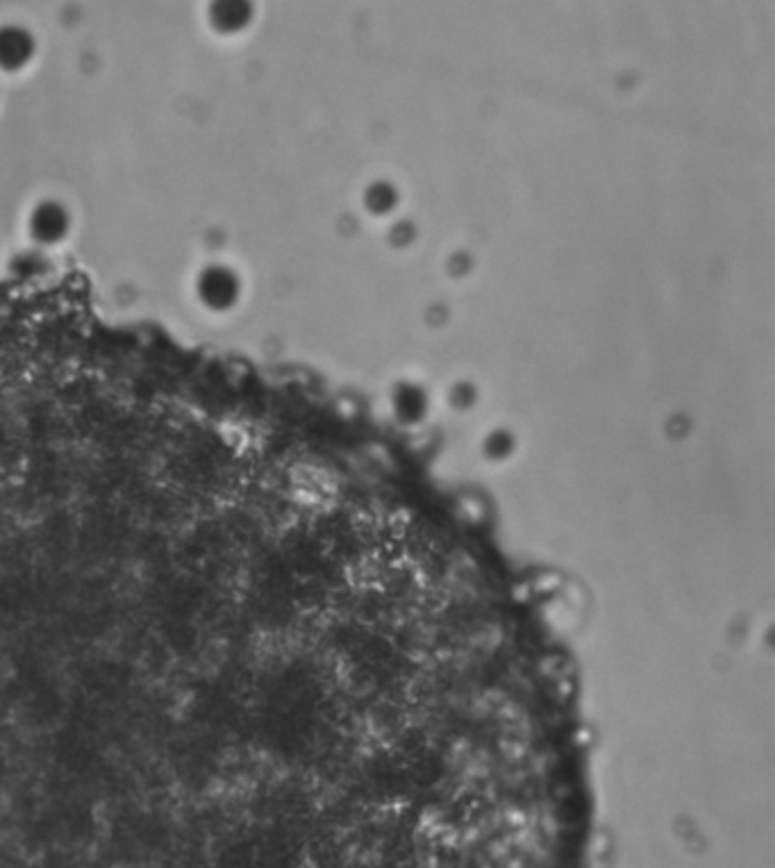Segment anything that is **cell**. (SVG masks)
Masks as SVG:
<instances>
[{"instance_id": "1", "label": "cell", "mask_w": 775, "mask_h": 868, "mask_svg": "<svg viewBox=\"0 0 775 868\" xmlns=\"http://www.w3.org/2000/svg\"><path fill=\"white\" fill-rule=\"evenodd\" d=\"M239 278L237 273L225 264H207L198 271L194 291L198 303L210 312H225L237 303L239 298Z\"/></svg>"}, {"instance_id": "2", "label": "cell", "mask_w": 775, "mask_h": 868, "mask_svg": "<svg viewBox=\"0 0 775 868\" xmlns=\"http://www.w3.org/2000/svg\"><path fill=\"white\" fill-rule=\"evenodd\" d=\"M73 228L71 210L62 200L44 198L28 214V232L37 246H57L69 237Z\"/></svg>"}, {"instance_id": "3", "label": "cell", "mask_w": 775, "mask_h": 868, "mask_svg": "<svg viewBox=\"0 0 775 868\" xmlns=\"http://www.w3.org/2000/svg\"><path fill=\"white\" fill-rule=\"evenodd\" d=\"M37 37L21 23L0 25V71L19 73L37 55Z\"/></svg>"}, {"instance_id": "4", "label": "cell", "mask_w": 775, "mask_h": 868, "mask_svg": "<svg viewBox=\"0 0 775 868\" xmlns=\"http://www.w3.org/2000/svg\"><path fill=\"white\" fill-rule=\"evenodd\" d=\"M250 7L246 3H212L207 10V21L221 35H232L244 28L250 19Z\"/></svg>"}, {"instance_id": "5", "label": "cell", "mask_w": 775, "mask_h": 868, "mask_svg": "<svg viewBox=\"0 0 775 868\" xmlns=\"http://www.w3.org/2000/svg\"><path fill=\"white\" fill-rule=\"evenodd\" d=\"M46 269V257L39 253V250H25V253L16 255L12 262V271L16 275H21V278H28V275H39L44 273Z\"/></svg>"}]
</instances>
